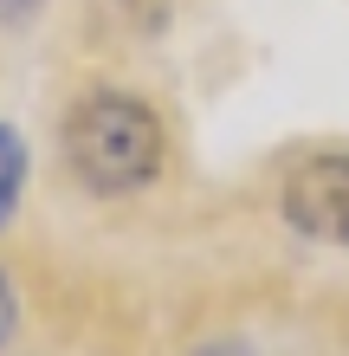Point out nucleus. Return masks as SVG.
I'll use <instances>...</instances> for the list:
<instances>
[{"label": "nucleus", "instance_id": "39448f33", "mask_svg": "<svg viewBox=\"0 0 349 356\" xmlns=\"http://www.w3.org/2000/svg\"><path fill=\"white\" fill-rule=\"evenodd\" d=\"M201 356H246V350H239V343H207Z\"/></svg>", "mask_w": 349, "mask_h": 356}, {"label": "nucleus", "instance_id": "f257e3e1", "mask_svg": "<svg viewBox=\"0 0 349 356\" xmlns=\"http://www.w3.org/2000/svg\"><path fill=\"white\" fill-rule=\"evenodd\" d=\"M65 162L97 195H136L162 169V123L130 91H91L65 123Z\"/></svg>", "mask_w": 349, "mask_h": 356}, {"label": "nucleus", "instance_id": "7ed1b4c3", "mask_svg": "<svg viewBox=\"0 0 349 356\" xmlns=\"http://www.w3.org/2000/svg\"><path fill=\"white\" fill-rule=\"evenodd\" d=\"M19 188H26V143L0 123V227H7V214L19 207Z\"/></svg>", "mask_w": 349, "mask_h": 356}, {"label": "nucleus", "instance_id": "f03ea898", "mask_svg": "<svg viewBox=\"0 0 349 356\" xmlns=\"http://www.w3.org/2000/svg\"><path fill=\"white\" fill-rule=\"evenodd\" d=\"M284 220H291L304 240L349 246V149L298 162L291 181H284Z\"/></svg>", "mask_w": 349, "mask_h": 356}, {"label": "nucleus", "instance_id": "20e7f679", "mask_svg": "<svg viewBox=\"0 0 349 356\" xmlns=\"http://www.w3.org/2000/svg\"><path fill=\"white\" fill-rule=\"evenodd\" d=\"M13 318H19V305H13V285H7V272H0V343L13 337Z\"/></svg>", "mask_w": 349, "mask_h": 356}]
</instances>
